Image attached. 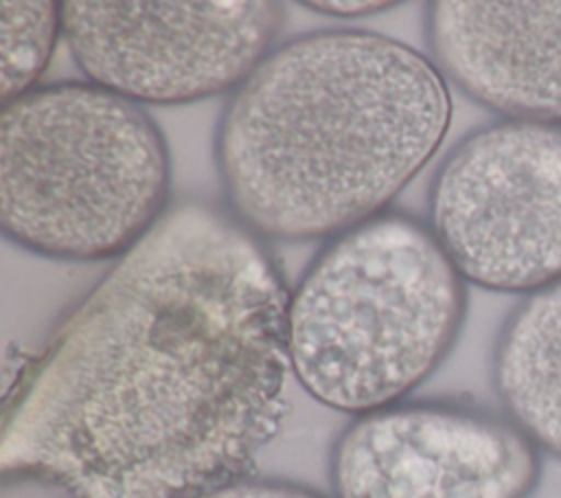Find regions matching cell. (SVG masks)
<instances>
[{"mask_svg": "<svg viewBox=\"0 0 561 498\" xmlns=\"http://www.w3.org/2000/svg\"><path fill=\"white\" fill-rule=\"evenodd\" d=\"M465 309V279L432 228L379 213L335 235L289 294V371L355 417L399 404L449 355Z\"/></svg>", "mask_w": 561, "mask_h": 498, "instance_id": "3", "label": "cell"}, {"mask_svg": "<svg viewBox=\"0 0 561 498\" xmlns=\"http://www.w3.org/2000/svg\"><path fill=\"white\" fill-rule=\"evenodd\" d=\"M61 33V4L48 0L0 2L2 105L33 90Z\"/></svg>", "mask_w": 561, "mask_h": 498, "instance_id": "10", "label": "cell"}, {"mask_svg": "<svg viewBox=\"0 0 561 498\" xmlns=\"http://www.w3.org/2000/svg\"><path fill=\"white\" fill-rule=\"evenodd\" d=\"M305 7L320 13H329V15L357 18V15H370V13L392 9L394 2H307Z\"/></svg>", "mask_w": 561, "mask_h": 498, "instance_id": "12", "label": "cell"}, {"mask_svg": "<svg viewBox=\"0 0 561 498\" xmlns=\"http://www.w3.org/2000/svg\"><path fill=\"white\" fill-rule=\"evenodd\" d=\"M539 448L504 415L451 399L357 415L333 441V498H533Z\"/></svg>", "mask_w": 561, "mask_h": 498, "instance_id": "7", "label": "cell"}, {"mask_svg": "<svg viewBox=\"0 0 561 498\" xmlns=\"http://www.w3.org/2000/svg\"><path fill=\"white\" fill-rule=\"evenodd\" d=\"M289 294L228 206H169L20 371L2 478L66 498H195L248 476L285 417Z\"/></svg>", "mask_w": 561, "mask_h": 498, "instance_id": "1", "label": "cell"}, {"mask_svg": "<svg viewBox=\"0 0 561 498\" xmlns=\"http://www.w3.org/2000/svg\"><path fill=\"white\" fill-rule=\"evenodd\" d=\"M432 61L473 101L561 127V2H432Z\"/></svg>", "mask_w": 561, "mask_h": 498, "instance_id": "8", "label": "cell"}, {"mask_svg": "<svg viewBox=\"0 0 561 498\" xmlns=\"http://www.w3.org/2000/svg\"><path fill=\"white\" fill-rule=\"evenodd\" d=\"M445 77L368 31L285 42L232 92L215 134L230 213L261 239L335 237L379 213L445 138Z\"/></svg>", "mask_w": 561, "mask_h": 498, "instance_id": "2", "label": "cell"}, {"mask_svg": "<svg viewBox=\"0 0 561 498\" xmlns=\"http://www.w3.org/2000/svg\"><path fill=\"white\" fill-rule=\"evenodd\" d=\"M430 228L473 285L561 281V127L502 118L465 136L434 176Z\"/></svg>", "mask_w": 561, "mask_h": 498, "instance_id": "5", "label": "cell"}, {"mask_svg": "<svg viewBox=\"0 0 561 498\" xmlns=\"http://www.w3.org/2000/svg\"><path fill=\"white\" fill-rule=\"evenodd\" d=\"M502 412L561 461V281L528 294L504 320L491 360Z\"/></svg>", "mask_w": 561, "mask_h": 498, "instance_id": "9", "label": "cell"}, {"mask_svg": "<svg viewBox=\"0 0 561 498\" xmlns=\"http://www.w3.org/2000/svg\"><path fill=\"white\" fill-rule=\"evenodd\" d=\"M280 24L267 0L61 2V35L90 83L138 105L237 90Z\"/></svg>", "mask_w": 561, "mask_h": 498, "instance_id": "6", "label": "cell"}, {"mask_svg": "<svg viewBox=\"0 0 561 498\" xmlns=\"http://www.w3.org/2000/svg\"><path fill=\"white\" fill-rule=\"evenodd\" d=\"M169 184L160 127L101 86L33 88L0 110V224L31 252L123 257L167 213Z\"/></svg>", "mask_w": 561, "mask_h": 498, "instance_id": "4", "label": "cell"}, {"mask_svg": "<svg viewBox=\"0 0 561 498\" xmlns=\"http://www.w3.org/2000/svg\"><path fill=\"white\" fill-rule=\"evenodd\" d=\"M195 498H327L305 485L274 478H254L241 476L215 489H208Z\"/></svg>", "mask_w": 561, "mask_h": 498, "instance_id": "11", "label": "cell"}]
</instances>
